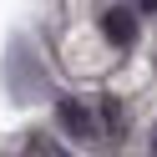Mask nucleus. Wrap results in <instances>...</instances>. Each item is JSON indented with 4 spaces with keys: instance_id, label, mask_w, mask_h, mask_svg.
Segmentation results:
<instances>
[{
    "instance_id": "obj_1",
    "label": "nucleus",
    "mask_w": 157,
    "mask_h": 157,
    "mask_svg": "<svg viewBox=\"0 0 157 157\" xmlns=\"http://www.w3.org/2000/svg\"><path fill=\"white\" fill-rule=\"evenodd\" d=\"M56 117H61V127H66L71 137H96V117L86 112L81 101H61V106H56Z\"/></svg>"
},
{
    "instance_id": "obj_2",
    "label": "nucleus",
    "mask_w": 157,
    "mask_h": 157,
    "mask_svg": "<svg viewBox=\"0 0 157 157\" xmlns=\"http://www.w3.org/2000/svg\"><path fill=\"white\" fill-rule=\"evenodd\" d=\"M101 31H106V41H112V46H132L137 15H132V10H106V15H101Z\"/></svg>"
},
{
    "instance_id": "obj_3",
    "label": "nucleus",
    "mask_w": 157,
    "mask_h": 157,
    "mask_svg": "<svg viewBox=\"0 0 157 157\" xmlns=\"http://www.w3.org/2000/svg\"><path fill=\"white\" fill-rule=\"evenodd\" d=\"M31 152H36V157H71V152H61L51 137H31Z\"/></svg>"
},
{
    "instance_id": "obj_4",
    "label": "nucleus",
    "mask_w": 157,
    "mask_h": 157,
    "mask_svg": "<svg viewBox=\"0 0 157 157\" xmlns=\"http://www.w3.org/2000/svg\"><path fill=\"white\" fill-rule=\"evenodd\" d=\"M137 5H142V10H157V0H137Z\"/></svg>"
},
{
    "instance_id": "obj_5",
    "label": "nucleus",
    "mask_w": 157,
    "mask_h": 157,
    "mask_svg": "<svg viewBox=\"0 0 157 157\" xmlns=\"http://www.w3.org/2000/svg\"><path fill=\"white\" fill-rule=\"evenodd\" d=\"M152 157H157V132H152Z\"/></svg>"
}]
</instances>
